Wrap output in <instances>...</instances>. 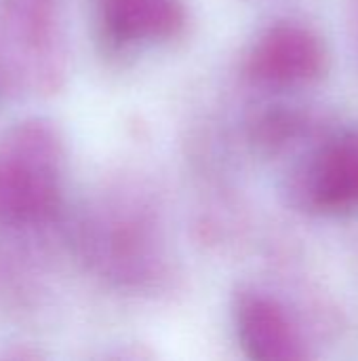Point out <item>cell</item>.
<instances>
[{"label": "cell", "instance_id": "6da1fadb", "mask_svg": "<svg viewBox=\"0 0 358 361\" xmlns=\"http://www.w3.org/2000/svg\"><path fill=\"white\" fill-rule=\"evenodd\" d=\"M72 241L84 267L127 294H156L173 275L160 207L135 180L103 188L72 226Z\"/></svg>", "mask_w": 358, "mask_h": 361}, {"label": "cell", "instance_id": "7a4b0ae2", "mask_svg": "<svg viewBox=\"0 0 358 361\" xmlns=\"http://www.w3.org/2000/svg\"><path fill=\"white\" fill-rule=\"evenodd\" d=\"M65 144L44 118L15 123L0 135V228L40 231L61 209Z\"/></svg>", "mask_w": 358, "mask_h": 361}, {"label": "cell", "instance_id": "3957f363", "mask_svg": "<svg viewBox=\"0 0 358 361\" xmlns=\"http://www.w3.org/2000/svg\"><path fill=\"white\" fill-rule=\"evenodd\" d=\"M68 76L57 0H0V87L51 95Z\"/></svg>", "mask_w": 358, "mask_h": 361}, {"label": "cell", "instance_id": "277c9868", "mask_svg": "<svg viewBox=\"0 0 358 361\" xmlns=\"http://www.w3.org/2000/svg\"><path fill=\"white\" fill-rule=\"evenodd\" d=\"M285 192L289 203L314 216L358 212V125L323 133L293 163Z\"/></svg>", "mask_w": 358, "mask_h": 361}, {"label": "cell", "instance_id": "5b68a950", "mask_svg": "<svg viewBox=\"0 0 358 361\" xmlns=\"http://www.w3.org/2000/svg\"><path fill=\"white\" fill-rule=\"evenodd\" d=\"M329 66L325 40L306 23L276 21L253 40L245 55L247 80L268 91H291L321 80Z\"/></svg>", "mask_w": 358, "mask_h": 361}, {"label": "cell", "instance_id": "8992f818", "mask_svg": "<svg viewBox=\"0 0 358 361\" xmlns=\"http://www.w3.org/2000/svg\"><path fill=\"white\" fill-rule=\"evenodd\" d=\"M93 17L101 49L112 57L167 44L188 25L184 0H93Z\"/></svg>", "mask_w": 358, "mask_h": 361}, {"label": "cell", "instance_id": "52a82bcc", "mask_svg": "<svg viewBox=\"0 0 358 361\" xmlns=\"http://www.w3.org/2000/svg\"><path fill=\"white\" fill-rule=\"evenodd\" d=\"M232 319L241 349L253 361H302L308 343L289 311L268 292L241 288L232 300Z\"/></svg>", "mask_w": 358, "mask_h": 361}, {"label": "cell", "instance_id": "ba28073f", "mask_svg": "<svg viewBox=\"0 0 358 361\" xmlns=\"http://www.w3.org/2000/svg\"><path fill=\"white\" fill-rule=\"evenodd\" d=\"M323 135L317 114L304 106L268 104L255 110L247 123V140L255 154L276 159Z\"/></svg>", "mask_w": 358, "mask_h": 361}, {"label": "cell", "instance_id": "9c48e42d", "mask_svg": "<svg viewBox=\"0 0 358 361\" xmlns=\"http://www.w3.org/2000/svg\"><path fill=\"white\" fill-rule=\"evenodd\" d=\"M357 42H358V0H357Z\"/></svg>", "mask_w": 358, "mask_h": 361}]
</instances>
